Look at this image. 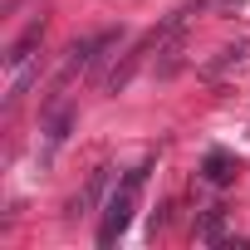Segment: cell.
Instances as JSON below:
<instances>
[{"label": "cell", "instance_id": "cell-6", "mask_svg": "<svg viewBox=\"0 0 250 250\" xmlns=\"http://www.w3.org/2000/svg\"><path fill=\"white\" fill-rule=\"evenodd\" d=\"M108 172H113V167H93V172H88V182L74 191V201H69V211H64L69 221H79V216H93V211L108 201Z\"/></svg>", "mask_w": 250, "mask_h": 250}, {"label": "cell", "instance_id": "cell-8", "mask_svg": "<svg viewBox=\"0 0 250 250\" xmlns=\"http://www.w3.org/2000/svg\"><path fill=\"white\" fill-rule=\"evenodd\" d=\"M196 240H201V245H221V240H226V211H221V206L201 211V221H196Z\"/></svg>", "mask_w": 250, "mask_h": 250}, {"label": "cell", "instance_id": "cell-3", "mask_svg": "<svg viewBox=\"0 0 250 250\" xmlns=\"http://www.w3.org/2000/svg\"><path fill=\"white\" fill-rule=\"evenodd\" d=\"M118 40H123V30H98V35H88V40H74L69 54H64V64H59V74H54V83H49V93H44V113H54V108L64 103V88H69L83 69H93V64L103 59V49H113Z\"/></svg>", "mask_w": 250, "mask_h": 250}, {"label": "cell", "instance_id": "cell-1", "mask_svg": "<svg viewBox=\"0 0 250 250\" xmlns=\"http://www.w3.org/2000/svg\"><path fill=\"white\" fill-rule=\"evenodd\" d=\"M147 172H152V157L138 162L128 177H123V182L108 191L103 216H98V245H103V250H113V245L123 240V230L133 226V211H138V196H143V187H147Z\"/></svg>", "mask_w": 250, "mask_h": 250}, {"label": "cell", "instance_id": "cell-5", "mask_svg": "<svg viewBox=\"0 0 250 250\" xmlns=\"http://www.w3.org/2000/svg\"><path fill=\"white\" fill-rule=\"evenodd\" d=\"M74 123H79V113H74V103H59L54 113H44V147H40V167H49L54 162V152L69 143V133H74Z\"/></svg>", "mask_w": 250, "mask_h": 250}, {"label": "cell", "instance_id": "cell-2", "mask_svg": "<svg viewBox=\"0 0 250 250\" xmlns=\"http://www.w3.org/2000/svg\"><path fill=\"white\" fill-rule=\"evenodd\" d=\"M40 44H44V20L30 25V30L10 44V54H5V113H15L20 98L40 83Z\"/></svg>", "mask_w": 250, "mask_h": 250}, {"label": "cell", "instance_id": "cell-7", "mask_svg": "<svg viewBox=\"0 0 250 250\" xmlns=\"http://www.w3.org/2000/svg\"><path fill=\"white\" fill-rule=\"evenodd\" d=\"M235 177V162L226 157V152H206V162H201V182L206 187H226Z\"/></svg>", "mask_w": 250, "mask_h": 250}, {"label": "cell", "instance_id": "cell-9", "mask_svg": "<svg viewBox=\"0 0 250 250\" xmlns=\"http://www.w3.org/2000/svg\"><path fill=\"white\" fill-rule=\"evenodd\" d=\"M206 5H216V10H235L240 0H206Z\"/></svg>", "mask_w": 250, "mask_h": 250}, {"label": "cell", "instance_id": "cell-4", "mask_svg": "<svg viewBox=\"0 0 250 250\" xmlns=\"http://www.w3.org/2000/svg\"><path fill=\"white\" fill-rule=\"evenodd\" d=\"M157 44H162V30H147V35H143V40H138V44H133L128 54H123V64H118V69H113V74L103 79V88H108V93H123V88L133 83V74L143 69V59H147V54H152Z\"/></svg>", "mask_w": 250, "mask_h": 250}]
</instances>
